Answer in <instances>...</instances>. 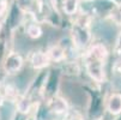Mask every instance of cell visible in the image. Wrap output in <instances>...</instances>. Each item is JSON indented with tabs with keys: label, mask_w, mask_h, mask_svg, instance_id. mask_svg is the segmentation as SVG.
Returning <instances> with one entry per match:
<instances>
[{
	"label": "cell",
	"mask_w": 121,
	"mask_h": 120,
	"mask_svg": "<svg viewBox=\"0 0 121 120\" xmlns=\"http://www.w3.org/2000/svg\"><path fill=\"white\" fill-rule=\"evenodd\" d=\"M70 39L78 50H85L91 44V17L88 13L76 14V18L71 25Z\"/></svg>",
	"instance_id": "1"
},
{
	"label": "cell",
	"mask_w": 121,
	"mask_h": 120,
	"mask_svg": "<svg viewBox=\"0 0 121 120\" xmlns=\"http://www.w3.org/2000/svg\"><path fill=\"white\" fill-rule=\"evenodd\" d=\"M46 108L50 114L55 116H64L70 112V103L60 95H50L47 97Z\"/></svg>",
	"instance_id": "4"
},
{
	"label": "cell",
	"mask_w": 121,
	"mask_h": 120,
	"mask_svg": "<svg viewBox=\"0 0 121 120\" xmlns=\"http://www.w3.org/2000/svg\"><path fill=\"white\" fill-rule=\"evenodd\" d=\"M108 18L117 27H121V4H117L108 12Z\"/></svg>",
	"instance_id": "11"
},
{
	"label": "cell",
	"mask_w": 121,
	"mask_h": 120,
	"mask_svg": "<svg viewBox=\"0 0 121 120\" xmlns=\"http://www.w3.org/2000/svg\"><path fill=\"white\" fill-rule=\"evenodd\" d=\"M61 9L62 12L68 17L76 16L79 11V0H62Z\"/></svg>",
	"instance_id": "10"
},
{
	"label": "cell",
	"mask_w": 121,
	"mask_h": 120,
	"mask_svg": "<svg viewBox=\"0 0 121 120\" xmlns=\"http://www.w3.org/2000/svg\"><path fill=\"white\" fill-rule=\"evenodd\" d=\"M84 55L92 58L99 62L103 64H107L108 58H109V50L107 48V46L104 43H101V42H96V43H91L88 48L85 49Z\"/></svg>",
	"instance_id": "6"
},
{
	"label": "cell",
	"mask_w": 121,
	"mask_h": 120,
	"mask_svg": "<svg viewBox=\"0 0 121 120\" xmlns=\"http://www.w3.org/2000/svg\"><path fill=\"white\" fill-rule=\"evenodd\" d=\"M26 60L34 71H43L52 65V61L47 52L46 50H41V49H36V50L30 52Z\"/></svg>",
	"instance_id": "5"
},
{
	"label": "cell",
	"mask_w": 121,
	"mask_h": 120,
	"mask_svg": "<svg viewBox=\"0 0 121 120\" xmlns=\"http://www.w3.org/2000/svg\"><path fill=\"white\" fill-rule=\"evenodd\" d=\"M83 62H84V67L86 75L90 77V79L95 83L102 84L104 83L107 79V75H106V64L99 62L92 58H89L83 54Z\"/></svg>",
	"instance_id": "2"
},
{
	"label": "cell",
	"mask_w": 121,
	"mask_h": 120,
	"mask_svg": "<svg viewBox=\"0 0 121 120\" xmlns=\"http://www.w3.org/2000/svg\"><path fill=\"white\" fill-rule=\"evenodd\" d=\"M113 52H114L115 55L121 57V30L119 31L117 36H116V40H115V43H114V48H113Z\"/></svg>",
	"instance_id": "14"
},
{
	"label": "cell",
	"mask_w": 121,
	"mask_h": 120,
	"mask_svg": "<svg viewBox=\"0 0 121 120\" xmlns=\"http://www.w3.org/2000/svg\"><path fill=\"white\" fill-rule=\"evenodd\" d=\"M106 109L112 115L121 114V93H113L106 100Z\"/></svg>",
	"instance_id": "8"
},
{
	"label": "cell",
	"mask_w": 121,
	"mask_h": 120,
	"mask_svg": "<svg viewBox=\"0 0 121 120\" xmlns=\"http://www.w3.org/2000/svg\"><path fill=\"white\" fill-rule=\"evenodd\" d=\"M32 120H42V119H40V118H36V115L35 116H34V119Z\"/></svg>",
	"instance_id": "16"
},
{
	"label": "cell",
	"mask_w": 121,
	"mask_h": 120,
	"mask_svg": "<svg viewBox=\"0 0 121 120\" xmlns=\"http://www.w3.org/2000/svg\"><path fill=\"white\" fill-rule=\"evenodd\" d=\"M25 60L19 52H10L4 55L1 60V68L6 76H14L24 67Z\"/></svg>",
	"instance_id": "3"
},
{
	"label": "cell",
	"mask_w": 121,
	"mask_h": 120,
	"mask_svg": "<svg viewBox=\"0 0 121 120\" xmlns=\"http://www.w3.org/2000/svg\"><path fill=\"white\" fill-rule=\"evenodd\" d=\"M120 72H121V68H120Z\"/></svg>",
	"instance_id": "17"
},
{
	"label": "cell",
	"mask_w": 121,
	"mask_h": 120,
	"mask_svg": "<svg viewBox=\"0 0 121 120\" xmlns=\"http://www.w3.org/2000/svg\"><path fill=\"white\" fill-rule=\"evenodd\" d=\"M1 29H3V22H0V32H1Z\"/></svg>",
	"instance_id": "15"
},
{
	"label": "cell",
	"mask_w": 121,
	"mask_h": 120,
	"mask_svg": "<svg viewBox=\"0 0 121 120\" xmlns=\"http://www.w3.org/2000/svg\"><path fill=\"white\" fill-rule=\"evenodd\" d=\"M64 120H84L82 114L77 111H70L66 115H64Z\"/></svg>",
	"instance_id": "13"
},
{
	"label": "cell",
	"mask_w": 121,
	"mask_h": 120,
	"mask_svg": "<svg viewBox=\"0 0 121 120\" xmlns=\"http://www.w3.org/2000/svg\"><path fill=\"white\" fill-rule=\"evenodd\" d=\"M25 35L30 40H39L43 35V28L37 21L28 23L25 25Z\"/></svg>",
	"instance_id": "9"
},
{
	"label": "cell",
	"mask_w": 121,
	"mask_h": 120,
	"mask_svg": "<svg viewBox=\"0 0 121 120\" xmlns=\"http://www.w3.org/2000/svg\"><path fill=\"white\" fill-rule=\"evenodd\" d=\"M46 52L52 61V64H62L68 59V54H67V49L65 46L60 44V43H54L49 46Z\"/></svg>",
	"instance_id": "7"
},
{
	"label": "cell",
	"mask_w": 121,
	"mask_h": 120,
	"mask_svg": "<svg viewBox=\"0 0 121 120\" xmlns=\"http://www.w3.org/2000/svg\"><path fill=\"white\" fill-rule=\"evenodd\" d=\"M9 1L7 0H0V22H4V18L7 14Z\"/></svg>",
	"instance_id": "12"
}]
</instances>
